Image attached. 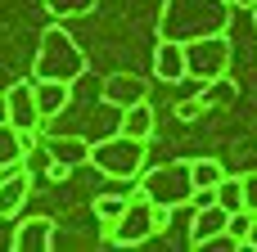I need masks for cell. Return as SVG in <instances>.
Masks as SVG:
<instances>
[{"instance_id":"obj_8","label":"cell","mask_w":257,"mask_h":252,"mask_svg":"<svg viewBox=\"0 0 257 252\" xmlns=\"http://www.w3.org/2000/svg\"><path fill=\"white\" fill-rule=\"evenodd\" d=\"M5 122L23 135L41 131V113H36V99H32V81H14L5 90Z\"/></svg>"},{"instance_id":"obj_24","label":"cell","mask_w":257,"mask_h":252,"mask_svg":"<svg viewBox=\"0 0 257 252\" xmlns=\"http://www.w3.org/2000/svg\"><path fill=\"white\" fill-rule=\"evenodd\" d=\"M230 5H235V9H253L257 0H230Z\"/></svg>"},{"instance_id":"obj_2","label":"cell","mask_w":257,"mask_h":252,"mask_svg":"<svg viewBox=\"0 0 257 252\" xmlns=\"http://www.w3.org/2000/svg\"><path fill=\"white\" fill-rule=\"evenodd\" d=\"M145 144H149V140H136V135H126V131H108V135L90 140L86 162H90L99 176H108V180H136L140 167H145V153H149Z\"/></svg>"},{"instance_id":"obj_12","label":"cell","mask_w":257,"mask_h":252,"mask_svg":"<svg viewBox=\"0 0 257 252\" xmlns=\"http://www.w3.org/2000/svg\"><path fill=\"white\" fill-rule=\"evenodd\" d=\"M32 99H36L41 122H45V117L54 122V117L68 108V99H72V81H36V77H32Z\"/></svg>"},{"instance_id":"obj_10","label":"cell","mask_w":257,"mask_h":252,"mask_svg":"<svg viewBox=\"0 0 257 252\" xmlns=\"http://www.w3.org/2000/svg\"><path fill=\"white\" fill-rule=\"evenodd\" d=\"M27 194H32V171H27L23 162L5 167V171H0V216H5V221L18 216V207L27 203Z\"/></svg>"},{"instance_id":"obj_1","label":"cell","mask_w":257,"mask_h":252,"mask_svg":"<svg viewBox=\"0 0 257 252\" xmlns=\"http://www.w3.org/2000/svg\"><path fill=\"white\" fill-rule=\"evenodd\" d=\"M230 0H163L158 9V41H194L230 32Z\"/></svg>"},{"instance_id":"obj_26","label":"cell","mask_w":257,"mask_h":252,"mask_svg":"<svg viewBox=\"0 0 257 252\" xmlns=\"http://www.w3.org/2000/svg\"><path fill=\"white\" fill-rule=\"evenodd\" d=\"M253 23H257V5H253Z\"/></svg>"},{"instance_id":"obj_13","label":"cell","mask_w":257,"mask_h":252,"mask_svg":"<svg viewBox=\"0 0 257 252\" xmlns=\"http://www.w3.org/2000/svg\"><path fill=\"white\" fill-rule=\"evenodd\" d=\"M226 221H230V212H226V207H217V203H199V207H194V221H190V243L199 248L208 234L226 230Z\"/></svg>"},{"instance_id":"obj_9","label":"cell","mask_w":257,"mask_h":252,"mask_svg":"<svg viewBox=\"0 0 257 252\" xmlns=\"http://www.w3.org/2000/svg\"><path fill=\"white\" fill-rule=\"evenodd\" d=\"M41 153H45V162H54V167H63V171H72V167H81L86 162V153H90V144H86V135H45L41 140Z\"/></svg>"},{"instance_id":"obj_23","label":"cell","mask_w":257,"mask_h":252,"mask_svg":"<svg viewBox=\"0 0 257 252\" xmlns=\"http://www.w3.org/2000/svg\"><path fill=\"white\" fill-rule=\"evenodd\" d=\"M244 248H257V216H253V225H248V234H244Z\"/></svg>"},{"instance_id":"obj_7","label":"cell","mask_w":257,"mask_h":252,"mask_svg":"<svg viewBox=\"0 0 257 252\" xmlns=\"http://www.w3.org/2000/svg\"><path fill=\"white\" fill-rule=\"evenodd\" d=\"M99 99L122 113V108H131V104L149 99V81L136 77V72H108V77H99Z\"/></svg>"},{"instance_id":"obj_17","label":"cell","mask_w":257,"mask_h":252,"mask_svg":"<svg viewBox=\"0 0 257 252\" xmlns=\"http://www.w3.org/2000/svg\"><path fill=\"white\" fill-rule=\"evenodd\" d=\"M221 176H226V167H221L217 158H194V162H190V180H194V189H212Z\"/></svg>"},{"instance_id":"obj_6","label":"cell","mask_w":257,"mask_h":252,"mask_svg":"<svg viewBox=\"0 0 257 252\" xmlns=\"http://www.w3.org/2000/svg\"><path fill=\"white\" fill-rule=\"evenodd\" d=\"M181 54H185V77H194V81H212V77L230 72V36L226 32L181 41Z\"/></svg>"},{"instance_id":"obj_11","label":"cell","mask_w":257,"mask_h":252,"mask_svg":"<svg viewBox=\"0 0 257 252\" xmlns=\"http://www.w3.org/2000/svg\"><path fill=\"white\" fill-rule=\"evenodd\" d=\"M54 248V221L50 216H27L14 225V252H50Z\"/></svg>"},{"instance_id":"obj_14","label":"cell","mask_w":257,"mask_h":252,"mask_svg":"<svg viewBox=\"0 0 257 252\" xmlns=\"http://www.w3.org/2000/svg\"><path fill=\"white\" fill-rule=\"evenodd\" d=\"M154 72H158V81H185L181 41H158V50H154Z\"/></svg>"},{"instance_id":"obj_18","label":"cell","mask_w":257,"mask_h":252,"mask_svg":"<svg viewBox=\"0 0 257 252\" xmlns=\"http://www.w3.org/2000/svg\"><path fill=\"white\" fill-rule=\"evenodd\" d=\"M136 189H122V194H99L95 198V216H99V225H113L117 216H122V207H126V198H131Z\"/></svg>"},{"instance_id":"obj_15","label":"cell","mask_w":257,"mask_h":252,"mask_svg":"<svg viewBox=\"0 0 257 252\" xmlns=\"http://www.w3.org/2000/svg\"><path fill=\"white\" fill-rule=\"evenodd\" d=\"M154 126H158V113L149 108V99H140V104L122 108V117H117V131L136 135V140H149V135H154Z\"/></svg>"},{"instance_id":"obj_19","label":"cell","mask_w":257,"mask_h":252,"mask_svg":"<svg viewBox=\"0 0 257 252\" xmlns=\"http://www.w3.org/2000/svg\"><path fill=\"white\" fill-rule=\"evenodd\" d=\"M99 0H45V9H50V18H81V14H90Z\"/></svg>"},{"instance_id":"obj_20","label":"cell","mask_w":257,"mask_h":252,"mask_svg":"<svg viewBox=\"0 0 257 252\" xmlns=\"http://www.w3.org/2000/svg\"><path fill=\"white\" fill-rule=\"evenodd\" d=\"M199 248H208V252H239V248H244V239H235L230 230H217V234H208Z\"/></svg>"},{"instance_id":"obj_16","label":"cell","mask_w":257,"mask_h":252,"mask_svg":"<svg viewBox=\"0 0 257 252\" xmlns=\"http://www.w3.org/2000/svg\"><path fill=\"white\" fill-rule=\"evenodd\" d=\"M27 144H32V135H23V131H14L9 122H0V171L14 167V162H23Z\"/></svg>"},{"instance_id":"obj_22","label":"cell","mask_w":257,"mask_h":252,"mask_svg":"<svg viewBox=\"0 0 257 252\" xmlns=\"http://www.w3.org/2000/svg\"><path fill=\"white\" fill-rule=\"evenodd\" d=\"M176 117H181V122H194V117H203V104H199V99H185V104L176 108Z\"/></svg>"},{"instance_id":"obj_21","label":"cell","mask_w":257,"mask_h":252,"mask_svg":"<svg viewBox=\"0 0 257 252\" xmlns=\"http://www.w3.org/2000/svg\"><path fill=\"white\" fill-rule=\"evenodd\" d=\"M239 180H244V207L257 212V171H253V176H239Z\"/></svg>"},{"instance_id":"obj_25","label":"cell","mask_w":257,"mask_h":252,"mask_svg":"<svg viewBox=\"0 0 257 252\" xmlns=\"http://www.w3.org/2000/svg\"><path fill=\"white\" fill-rule=\"evenodd\" d=\"M0 122H5V90H0Z\"/></svg>"},{"instance_id":"obj_5","label":"cell","mask_w":257,"mask_h":252,"mask_svg":"<svg viewBox=\"0 0 257 252\" xmlns=\"http://www.w3.org/2000/svg\"><path fill=\"white\" fill-rule=\"evenodd\" d=\"M140 198H149L154 207H185L190 194H194V180H190V162H163L154 171H145V180L136 185Z\"/></svg>"},{"instance_id":"obj_4","label":"cell","mask_w":257,"mask_h":252,"mask_svg":"<svg viewBox=\"0 0 257 252\" xmlns=\"http://www.w3.org/2000/svg\"><path fill=\"white\" fill-rule=\"evenodd\" d=\"M167 216H172V207H154L149 198L131 194L126 207H122V216L108 225V243H113V248H136V243L154 239V234L167 225Z\"/></svg>"},{"instance_id":"obj_3","label":"cell","mask_w":257,"mask_h":252,"mask_svg":"<svg viewBox=\"0 0 257 252\" xmlns=\"http://www.w3.org/2000/svg\"><path fill=\"white\" fill-rule=\"evenodd\" d=\"M86 72V54L81 45L68 36V27H45L41 36V50H36V63H32V77L36 81H77Z\"/></svg>"}]
</instances>
